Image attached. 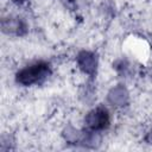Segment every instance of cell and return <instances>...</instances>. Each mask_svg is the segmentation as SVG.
Returning a JSON list of instances; mask_svg holds the SVG:
<instances>
[{
    "instance_id": "5",
    "label": "cell",
    "mask_w": 152,
    "mask_h": 152,
    "mask_svg": "<svg viewBox=\"0 0 152 152\" xmlns=\"http://www.w3.org/2000/svg\"><path fill=\"white\" fill-rule=\"evenodd\" d=\"M15 2H18V4H23L24 1H26V0H14Z\"/></svg>"
},
{
    "instance_id": "2",
    "label": "cell",
    "mask_w": 152,
    "mask_h": 152,
    "mask_svg": "<svg viewBox=\"0 0 152 152\" xmlns=\"http://www.w3.org/2000/svg\"><path fill=\"white\" fill-rule=\"evenodd\" d=\"M86 125L91 131H100L109 125V114L104 107H97L86 116Z\"/></svg>"
},
{
    "instance_id": "4",
    "label": "cell",
    "mask_w": 152,
    "mask_h": 152,
    "mask_svg": "<svg viewBox=\"0 0 152 152\" xmlns=\"http://www.w3.org/2000/svg\"><path fill=\"white\" fill-rule=\"evenodd\" d=\"M2 27H4V31L14 32L17 34H21L20 30L21 28H25L24 24L19 19H10L8 20V24H6L5 21H2Z\"/></svg>"
},
{
    "instance_id": "1",
    "label": "cell",
    "mask_w": 152,
    "mask_h": 152,
    "mask_svg": "<svg viewBox=\"0 0 152 152\" xmlns=\"http://www.w3.org/2000/svg\"><path fill=\"white\" fill-rule=\"evenodd\" d=\"M51 74L50 65L46 62H36L31 65L25 66L24 69L17 72L15 80L23 86H32L42 83Z\"/></svg>"
},
{
    "instance_id": "3",
    "label": "cell",
    "mask_w": 152,
    "mask_h": 152,
    "mask_svg": "<svg viewBox=\"0 0 152 152\" xmlns=\"http://www.w3.org/2000/svg\"><path fill=\"white\" fill-rule=\"evenodd\" d=\"M77 63L80 69L90 75L94 76L96 72V66H97V58L93 52L89 51H82L78 56H77Z\"/></svg>"
}]
</instances>
